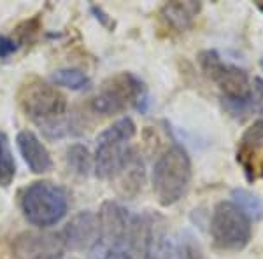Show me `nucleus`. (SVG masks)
I'll use <instances>...</instances> for the list:
<instances>
[{
	"label": "nucleus",
	"mask_w": 263,
	"mask_h": 259,
	"mask_svg": "<svg viewBox=\"0 0 263 259\" xmlns=\"http://www.w3.org/2000/svg\"><path fill=\"white\" fill-rule=\"evenodd\" d=\"M21 110L44 131L48 138L76 135V125L67 119V98L54 84L41 77H27L18 90Z\"/></svg>",
	"instance_id": "obj_1"
},
{
	"label": "nucleus",
	"mask_w": 263,
	"mask_h": 259,
	"mask_svg": "<svg viewBox=\"0 0 263 259\" xmlns=\"http://www.w3.org/2000/svg\"><path fill=\"white\" fill-rule=\"evenodd\" d=\"M193 179L192 158L179 144L167 147L151 170L155 196L162 207H172L186 196Z\"/></svg>",
	"instance_id": "obj_2"
},
{
	"label": "nucleus",
	"mask_w": 263,
	"mask_h": 259,
	"mask_svg": "<svg viewBox=\"0 0 263 259\" xmlns=\"http://www.w3.org/2000/svg\"><path fill=\"white\" fill-rule=\"evenodd\" d=\"M149 104L146 84L132 72H120L102 83L99 93L90 102V107L95 114L114 116L128 107H134L139 112H146Z\"/></svg>",
	"instance_id": "obj_3"
},
{
	"label": "nucleus",
	"mask_w": 263,
	"mask_h": 259,
	"mask_svg": "<svg viewBox=\"0 0 263 259\" xmlns=\"http://www.w3.org/2000/svg\"><path fill=\"white\" fill-rule=\"evenodd\" d=\"M20 209L32 226L51 228L67 215L69 194L54 182L37 181L21 191Z\"/></svg>",
	"instance_id": "obj_4"
},
{
	"label": "nucleus",
	"mask_w": 263,
	"mask_h": 259,
	"mask_svg": "<svg viewBox=\"0 0 263 259\" xmlns=\"http://www.w3.org/2000/svg\"><path fill=\"white\" fill-rule=\"evenodd\" d=\"M137 133V126L132 117L125 116L114 121L97 138L95 156H93V170L99 179L112 181L126 156L130 154V142Z\"/></svg>",
	"instance_id": "obj_5"
},
{
	"label": "nucleus",
	"mask_w": 263,
	"mask_h": 259,
	"mask_svg": "<svg viewBox=\"0 0 263 259\" xmlns=\"http://www.w3.org/2000/svg\"><path fill=\"white\" fill-rule=\"evenodd\" d=\"M209 233L216 249L240 252L253 238V223L230 200L218 202L209 221Z\"/></svg>",
	"instance_id": "obj_6"
},
{
	"label": "nucleus",
	"mask_w": 263,
	"mask_h": 259,
	"mask_svg": "<svg viewBox=\"0 0 263 259\" xmlns=\"http://www.w3.org/2000/svg\"><path fill=\"white\" fill-rule=\"evenodd\" d=\"M198 65L203 75L219 88V98H242L251 90V77L248 72L242 67L224 62L216 49L200 51Z\"/></svg>",
	"instance_id": "obj_7"
},
{
	"label": "nucleus",
	"mask_w": 263,
	"mask_h": 259,
	"mask_svg": "<svg viewBox=\"0 0 263 259\" xmlns=\"http://www.w3.org/2000/svg\"><path fill=\"white\" fill-rule=\"evenodd\" d=\"M63 249L69 250H91L100 236L99 214L83 210L76 214L58 233Z\"/></svg>",
	"instance_id": "obj_8"
},
{
	"label": "nucleus",
	"mask_w": 263,
	"mask_h": 259,
	"mask_svg": "<svg viewBox=\"0 0 263 259\" xmlns=\"http://www.w3.org/2000/svg\"><path fill=\"white\" fill-rule=\"evenodd\" d=\"M63 245L53 233L25 231L12 242V254L18 259H53L63 256Z\"/></svg>",
	"instance_id": "obj_9"
},
{
	"label": "nucleus",
	"mask_w": 263,
	"mask_h": 259,
	"mask_svg": "<svg viewBox=\"0 0 263 259\" xmlns=\"http://www.w3.org/2000/svg\"><path fill=\"white\" fill-rule=\"evenodd\" d=\"M146 172H144V161L135 147H132L130 154L126 156L125 163L118 170L112 182L116 184V189L121 196L134 198L139 191H142Z\"/></svg>",
	"instance_id": "obj_10"
},
{
	"label": "nucleus",
	"mask_w": 263,
	"mask_h": 259,
	"mask_svg": "<svg viewBox=\"0 0 263 259\" xmlns=\"http://www.w3.org/2000/svg\"><path fill=\"white\" fill-rule=\"evenodd\" d=\"M16 144H18V151L23 156L25 163L33 173H46L53 168V160L48 151V147L41 142L33 131L23 130L16 137Z\"/></svg>",
	"instance_id": "obj_11"
},
{
	"label": "nucleus",
	"mask_w": 263,
	"mask_h": 259,
	"mask_svg": "<svg viewBox=\"0 0 263 259\" xmlns=\"http://www.w3.org/2000/svg\"><path fill=\"white\" fill-rule=\"evenodd\" d=\"M200 9V2H167L160 9V18L172 32L184 33L193 27Z\"/></svg>",
	"instance_id": "obj_12"
},
{
	"label": "nucleus",
	"mask_w": 263,
	"mask_h": 259,
	"mask_svg": "<svg viewBox=\"0 0 263 259\" xmlns=\"http://www.w3.org/2000/svg\"><path fill=\"white\" fill-rule=\"evenodd\" d=\"M260 149H263V117H258L249 128H246L239 140V149H237V161L244 167L249 181H253L254 177L251 167L253 154H256Z\"/></svg>",
	"instance_id": "obj_13"
},
{
	"label": "nucleus",
	"mask_w": 263,
	"mask_h": 259,
	"mask_svg": "<svg viewBox=\"0 0 263 259\" xmlns=\"http://www.w3.org/2000/svg\"><path fill=\"white\" fill-rule=\"evenodd\" d=\"M165 259H205L202 244L192 231L176 233L174 236H168L163 249Z\"/></svg>",
	"instance_id": "obj_14"
},
{
	"label": "nucleus",
	"mask_w": 263,
	"mask_h": 259,
	"mask_svg": "<svg viewBox=\"0 0 263 259\" xmlns=\"http://www.w3.org/2000/svg\"><path fill=\"white\" fill-rule=\"evenodd\" d=\"M230 202L239 210H242V214L251 223H258L263 219V200L260 198V194L253 193L251 189L233 188L230 191Z\"/></svg>",
	"instance_id": "obj_15"
},
{
	"label": "nucleus",
	"mask_w": 263,
	"mask_h": 259,
	"mask_svg": "<svg viewBox=\"0 0 263 259\" xmlns=\"http://www.w3.org/2000/svg\"><path fill=\"white\" fill-rule=\"evenodd\" d=\"M54 86L69 88L72 91H86L91 88V79L86 72L79 69H58L51 75Z\"/></svg>",
	"instance_id": "obj_16"
},
{
	"label": "nucleus",
	"mask_w": 263,
	"mask_h": 259,
	"mask_svg": "<svg viewBox=\"0 0 263 259\" xmlns=\"http://www.w3.org/2000/svg\"><path fill=\"white\" fill-rule=\"evenodd\" d=\"M16 177V161L11 142L4 131H0V186L9 188Z\"/></svg>",
	"instance_id": "obj_17"
},
{
	"label": "nucleus",
	"mask_w": 263,
	"mask_h": 259,
	"mask_svg": "<svg viewBox=\"0 0 263 259\" xmlns=\"http://www.w3.org/2000/svg\"><path fill=\"white\" fill-rule=\"evenodd\" d=\"M67 167L78 175H90L93 170V158L88 147L83 144H72L67 149Z\"/></svg>",
	"instance_id": "obj_18"
},
{
	"label": "nucleus",
	"mask_w": 263,
	"mask_h": 259,
	"mask_svg": "<svg viewBox=\"0 0 263 259\" xmlns=\"http://www.w3.org/2000/svg\"><path fill=\"white\" fill-rule=\"evenodd\" d=\"M90 259H134V256L125 249L112 247V245H105L97 242L90 250Z\"/></svg>",
	"instance_id": "obj_19"
},
{
	"label": "nucleus",
	"mask_w": 263,
	"mask_h": 259,
	"mask_svg": "<svg viewBox=\"0 0 263 259\" xmlns=\"http://www.w3.org/2000/svg\"><path fill=\"white\" fill-rule=\"evenodd\" d=\"M249 96H251L253 114L254 116L263 117V79L261 77H253L251 79Z\"/></svg>",
	"instance_id": "obj_20"
},
{
	"label": "nucleus",
	"mask_w": 263,
	"mask_h": 259,
	"mask_svg": "<svg viewBox=\"0 0 263 259\" xmlns=\"http://www.w3.org/2000/svg\"><path fill=\"white\" fill-rule=\"evenodd\" d=\"M18 48H20V42L14 37L0 35V60H6V58L12 56L18 51Z\"/></svg>",
	"instance_id": "obj_21"
},
{
	"label": "nucleus",
	"mask_w": 263,
	"mask_h": 259,
	"mask_svg": "<svg viewBox=\"0 0 263 259\" xmlns=\"http://www.w3.org/2000/svg\"><path fill=\"white\" fill-rule=\"evenodd\" d=\"M256 9L263 14V2H256Z\"/></svg>",
	"instance_id": "obj_22"
},
{
	"label": "nucleus",
	"mask_w": 263,
	"mask_h": 259,
	"mask_svg": "<svg viewBox=\"0 0 263 259\" xmlns=\"http://www.w3.org/2000/svg\"><path fill=\"white\" fill-rule=\"evenodd\" d=\"M260 67H261V70H263V56L260 58Z\"/></svg>",
	"instance_id": "obj_23"
},
{
	"label": "nucleus",
	"mask_w": 263,
	"mask_h": 259,
	"mask_svg": "<svg viewBox=\"0 0 263 259\" xmlns=\"http://www.w3.org/2000/svg\"><path fill=\"white\" fill-rule=\"evenodd\" d=\"M53 259H63V257H53Z\"/></svg>",
	"instance_id": "obj_24"
}]
</instances>
